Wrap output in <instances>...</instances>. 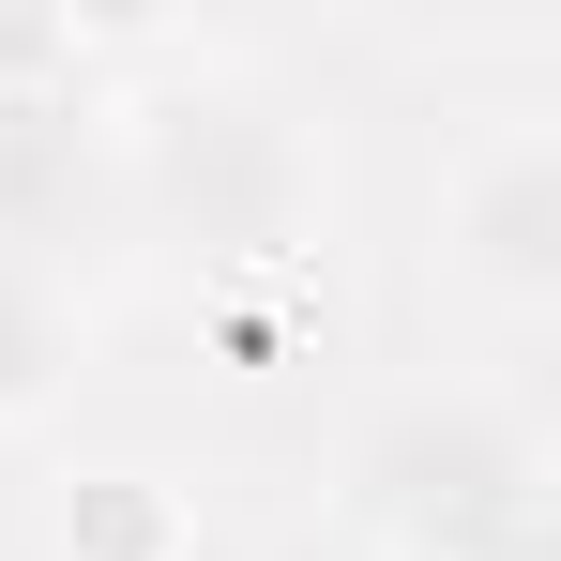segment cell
Segmentation results:
<instances>
[{
	"mask_svg": "<svg viewBox=\"0 0 561 561\" xmlns=\"http://www.w3.org/2000/svg\"><path fill=\"white\" fill-rule=\"evenodd\" d=\"M501 561H547V547H501Z\"/></svg>",
	"mask_w": 561,
	"mask_h": 561,
	"instance_id": "obj_6",
	"label": "cell"
},
{
	"mask_svg": "<svg viewBox=\"0 0 561 561\" xmlns=\"http://www.w3.org/2000/svg\"><path fill=\"white\" fill-rule=\"evenodd\" d=\"M440 274L485 304V319H547L561 304V122L516 106L485 122L440 183Z\"/></svg>",
	"mask_w": 561,
	"mask_h": 561,
	"instance_id": "obj_3",
	"label": "cell"
},
{
	"mask_svg": "<svg viewBox=\"0 0 561 561\" xmlns=\"http://www.w3.org/2000/svg\"><path fill=\"white\" fill-rule=\"evenodd\" d=\"M61 547H77V561H168L183 531H168V501H152L137 470H106V485H77V501H61Z\"/></svg>",
	"mask_w": 561,
	"mask_h": 561,
	"instance_id": "obj_5",
	"label": "cell"
},
{
	"mask_svg": "<svg viewBox=\"0 0 561 561\" xmlns=\"http://www.w3.org/2000/svg\"><path fill=\"white\" fill-rule=\"evenodd\" d=\"M77 365H92V304L31 259H0V440H31L77 394Z\"/></svg>",
	"mask_w": 561,
	"mask_h": 561,
	"instance_id": "obj_4",
	"label": "cell"
},
{
	"mask_svg": "<svg viewBox=\"0 0 561 561\" xmlns=\"http://www.w3.org/2000/svg\"><path fill=\"white\" fill-rule=\"evenodd\" d=\"M350 516L379 561H501L547 547V425L501 379H410L350 440Z\"/></svg>",
	"mask_w": 561,
	"mask_h": 561,
	"instance_id": "obj_2",
	"label": "cell"
},
{
	"mask_svg": "<svg viewBox=\"0 0 561 561\" xmlns=\"http://www.w3.org/2000/svg\"><path fill=\"white\" fill-rule=\"evenodd\" d=\"M122 197H137V243H183L213 304H259L304 274L334 183H319L304 122H274L259 92H168L122 106Z\"/></svg>",
	"mask_w": 561,
	"mask_h": 561,
	"instance_id": "obj_1",
	"label": "cell"
}]
</instances>
